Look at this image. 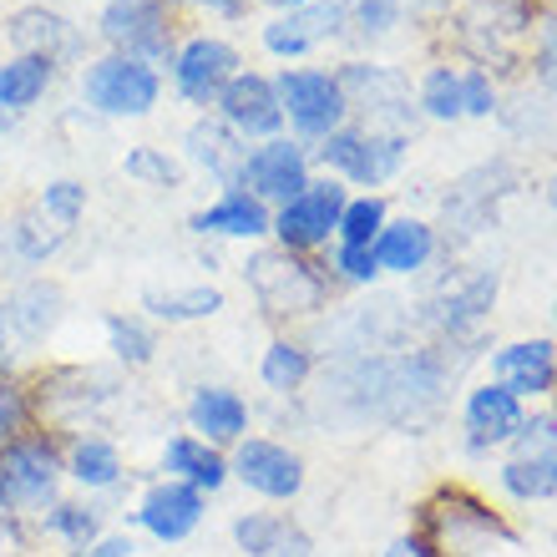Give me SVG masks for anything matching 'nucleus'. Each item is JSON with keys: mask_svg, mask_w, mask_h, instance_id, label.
<instances>
[{"mask_svg": "<svg viewBox=\"0 0 557 557\" xmlns=\"http://www.w3.org/2000/svg\"><path fill=\"white\" fill-rule=\"evenodd\" d=\"M482 183H486V168H476V173L461 177V183L451 188V198H446V219H451L461 234H476V228L486 223V213H492V203H497L502 193H507V188H492V193H486Z\"/></svg>", "mask_w": 557, "mask_h": 557, "instance_id": "obj_35", "label": "nucleus"}, {"mask_svg": "<svg viewBox=\"0 0 557 557\" xmlns=\"http://www.w3.org/2000/svg\"><path fill=\"white\" fill-rule=\"evenodd\" d=\"M543 82L557 91V21L547 26V36H543Z\"/></svg>", "mask_w": 557, "mask_h": 557, "instance_id": "obj_51", "label": "nucleus"}, {"mask_svg": "<svg viewBox=\"0 0 557 557\" xmlns=\"http://www.w3.org/2000/svg\"><path fill=\"white\" fill-rule=\"evenodd\" d=\"M339 5L360 26V36H381V30L396 26V15H400V0H339Z\"/></svg>", "mask_w": 557, "mask_h": 557, "instance_id": "obj_42", "label": "nucleus"}, {"mask_svg": "<svg viewBox=\"0 0 557 557\" xmlns=\"http://www.w3.org/2000/svg\"><path fill=\"white\" fill-rule=\"evenodd\" d=\"M228 471L264 502H294L305 492V456L274 436H244L228 451Z\"/></svg>", "mask_w": 557, "mask_h": 557, "instance_id": "obj_9", "label": "nucleus"}, {"mask_svg": "<svg viewBox=\"0 0 557 557\" xmlns=\"http://www.w3.org/2000/svg\"><path fill=\"white\" fill-rule=\"evenodd\" d=\"M492 381L512 391L517 400L553 396L557 391V345L553 339H517L492 355Z\"/></svg>", "mask_w": 557, "mask_h": 557, "instance_id": "obj_20", "label": "nucleus"}, {"mask_svg": "<svg viewBox=\"0 0 557 557\" xmlns=\"http://www.w3.org/2000/svg\"><path fill=\"white\" fill-rule=\"evenodd\" d=\"M26 557H30V553H26Z\"/></svg>", "mask_w": 557, "mask_h": 557, "instance_id": "obj_58", "label": "nucleus"}, {"mask_svg": "<svg viewBox=\"0 0 557 557\" xmlns=\"http://www.w3.org/2000/svg\"><path fill=\"white\" fill-rule=\"evenodd\" d=\"M385 557H441V553H436L431 543H425L421 532H416V537H400V543L385 547Z\"/></svg>", "mask_w": 557, "mask_h": 557, "instance_id": "obj_50", "label": "nucleus"}, {"mask_svg": "<svg viewBox=\"0 0 557 557\" xmlns=\"http://www.w3.org/2000/svg\"><path fill=\"white\" fill-rule=\"evenodd\" d=\"M30 532L61 543L66 553H72V547H91L107 532V502L102 497H61L36 517V528Z\"/></svg>", "mask_w": 557, "mask_h": 557, "instance_id": "obj_26", "label": "nucleus"}, {"mask_svg": "<svg viewBox=\"0 0 557 557\" xmlns=\"http://www.w3.org/2000/svg\"><path fill=\"white\" fill-rule=\"evenodd\" d=\"M11 133H15V112H5V107H0V143H5Z\"/></svg>", "mask_w": 557, "mask_h": 557, "instance_id": "obj_53", "label": "nucleus"}, {"mask_svg": "<svg viewBox=\"0 0 557 557\" xmlns=\"http://www.w3.org/2000/svg\"><path fill=\"white\" fill-rule=\"evenodd\" d=\"M421 537L436 547L441 557L471 553L476 543L517 547V532L507 528L482 497H471V492H461V486H446V492H436V502H425L421 507Z\"/></svg>", "mask_w": 557, "mask_h": 557, "instance_id": "obj_6", "label": "nucleus"}, {"mask_svg": "<svg viewBox=\"0 0 557 557\" xmlns=\"http://www.w3.org/2000/svg\"><path fill=\"white\" fill-rule=\"evenodd\" d=\"M385 228V203L381 198H350L345 213H339V244H355V249H370L375 234Z\"/></svg>", "mask_w": 557, "mask_h": 557, "instance_id": "obj_40", "label": "nucleus"}, {"mask_svg": "<svg viewBox=\"0 0 557 557\" xmlns=\"http://www.w3.org/2000/svg\"><path fill=\"white\" fill-rule=\"evenodd\" d=\"M269 223H274V208L269 203H259V198L244 188H223L213 203L193 213L188 228L198 238H238V244H253V238L269 234Z\"/></svg>", "mask_w": 557, "mask_h": 557, "instance_id": "obj_22", "label": "nucleus"}, {"mask_svg": "<svg viewBox=\"0 0 557 557\" xmlns=\"http://www.w3.org/2000/svg\"><path fill=\"white\" fill-rule=\"evenodd\" d=\"M107 350H112V360L127 370H143L158 360V324L147 320V314H107Z\"/></svg>", "mask_w": 557, "mask_h": 557, "instance_id": "obj_33", "label": "nucleus"}, {"mask_svg": "<svg viewBox=\"0 0 557 557\" xmlns=\"http://www.w3.org/2000/svg\"><path fill=\"white\" fill-rule=\"evenodd\" d=\"M431 249H436V234H431V223H421V219L385 223L381 234H375V244H370L375 269H385V274H416V269H425Z\"/></svg>", "mask_w": 557, "mask_h": 557, "instance_id": "obj_29", "label": "nucleus"}, {"mask_svg": "<svg viewBox=\"0 0 557 557\" xmlns=\"http://www.w3.org/2000/svg\"><path fill=\"white\" fill-rule=\"evenodd\" d=\"M234 188L253 193L259 203H289L299 193L309 188V158L305 147L289 143V137H269V143L249 147L244 152V168H238V183Z\"/></svg>", "mask_w": 557, "mask_h": 557, "instance_id": "obj_13", "label": "nucleus"}, {"mask_svg": "<svg viewBox=\"0 0 557 557\" xmlns=\"http://www.w3.org/2000/svg\"><path fill=\"white\" fill-rule=\"evenodd\" d=\"M30 543H36V532L26 522H11V517H0V557H26Z\"/></svg>", "mask_w": 557, "mask_h": 557, "instance_id": "obj_47", "label": "nucleus"}, {"mask_svg": "<svg viewBox=\"0 0 557 557\" xmlns=\"http://www.w3.org/2000/svg\"><path fill=\"white\" fill-rule=\"evenodd\" d=\"M309 375H314V355H309V345H299V339L278 335L269 339L264 360H259V381H264V391H274V396H294V391H305Z\"/></svg>", "mask_w": 557, "mask_h": 557, "instance_id": "obj_32", "label": "nucleus"}, {"mask_svg": "<svg viewBox=\"0 0 557 557\" xmlns=\"http://www.w3.org/2000/svg\"><path fill=\"white\" fill-rule=\"evenodd\" d=\"M168 66H173V91L188 107H203V112H213L219 91L244 72V66H238V51L223 41V36H188V41L173 51Z\"/></svg>", "mask_w": 557, "mask_h": 557, "instance_id": "obj_12", "label": "nucleus"}, {"mask_svg": "<svg viewBox=\"0 0 557 557\" xmlns=\"http://www.w3.org/2000/svg\"><path fill=\"white\" fill-rule=\"evenodd\" d=\"M183 416H188L193 436H203L219 451H234L238 441L249 436V421H253L249 400L238 396L234 385H198L188 396V406H183Z\"/></svg>", "mask_w": 557, "mask_h": 557, "instance_id": "obj_19", "label": "nucleus"}, {"mask_svg": "<svg viewBox=\"0 0 557 557\" xmlns=\"http://www.w3.org/2000/svg\"><path fill=\"white\" fill-rule=\"evenodd\" d=\"M244 284H249L253 305L264 309L269 320H309L330 305V278L320 274V264H309L305 253L289 249H259L244 264Z\"/></svg>", "mask_w": 557, "mask_h": 557, "instance_id": "obj_3", "label": "nucleus"}, {"mask_svg": "<svg viewBox=\"0 0 557 557\" xmlns=\"http://www.w3.org/2000/svg\"><path fill=\"white\" fill-rule=\"evenodd\" d=\"M51 82H57V66L46 57H15L11 51L0 61V107L21 117V112H30L51 91Z\"/></svg>", "mask_w": 557, "mask_h": 557, "instance_id": "obj_30", "label": "nucleus"}, {"mask_svg": "<svg viewBox=\"0 0 557 557\" xmlns=\"http://www.w3.org/2000/svg\"><path fill=\"white\" fill-rule=\"evenodd\" d=\"M553 314H557V305H553Z\"/></svg>", "mask_w": 557, "mask_h": 557, "instance_id": "obj_56", "label": "nucleus"}, {"mask_svg": "<svg viewBox=\"0 0 557 557\" xmlns=\"http://www.w3.org/2000/svg\"><path fill=\"white\" fill-rule=\"evenodd\" d=\"M244 152H249V143H244L223 117H213V112H203L198 122H188V133H183V158H188L198 173L213 177V183H223V188H234L238 183Z\"/></svg>", "mask_w": 557, "mask_h": 557, "instance_id": "obj_21", "label": "nucleus"}, {"mask_svg": "<svg viewBox=\"0 0 557 557\" xmlns=\"http://www.w3.org/2000/svg\"><path fill=\"white\" fill-rule=\"evenodd\" d=\"M61 471L66 482L82 492V497H107L127 482V461H122V446L102 431H76V436H61Z\"/></svg>", "mask_w": 557, "mask_h": 557, "instance_id": "obj_16", "label": "nucleus"}, {"mask_svg": "<svg viewBox=\"0 0 557 557\" xmlns=\"http://www.w3.org/2000/svg\"><path fill=\"white\" fill-rule=\"evenodd\" d=\"M492 107H497V97H492V76L486 72L461 76V112H467V117H492Z\"/></svg>", "mask_w": 557, "mask_h": 557, "instance_id": "obj_44", "label": "nucleus"}, {"mask_svg": "<svg viewBox=\"0 0 557 557\" xmlns=\"http://www.w3.org/2000/svg\"><path fill=\"white\" fill-rule=\"evenodd\" d=\"M345 396H355L360 416L375 421H421L446 391V360L431 350L396 355V360H360L339 375Z\"/></svg>", "mask_w": 557, "mask_h": 557, "instance_id": "obj_1", "label": "nucleus"}, {"mask_svg": "<svg viewBox=\"0 0 557 557\" xmlns=\"http://www.w3.org/2000/svg\"><path fill=\"white\" fill-rule=\"evenodd\" d=\"M335 274H339V278H350V284H370V278L381 274V269H375V253H370V249L339 244V249H335Z\"/></svg>", "mask_w": 557, "mask_h": 557, "instance_id": "obj_45", "label": "nucleus"}, {"mask_svg": "<svg viewBox=\"0 0 557 557\" xmlns=\"http://www.w3.org/2000/svg\"><path fill=\"white\" fill-rule=\"evenodd\" d=\"M137 553H143V543H137L133 532H112V528L87 547V557H137Z\"/></svg>", "mask_w": 557, "mask_h": 557, "instance_id": "obj_46", "label": "nucleus"}, {"mask_svg": "<svg viewBox=\"0 0 557 557\" xmlns=\"http://www.w3.org/2000/svg\"><path fill=\"white\" fill-rule=\"evenodd\" d=\"M66 320V289L46 274H26L15 278L11 294H5V324H11V339L21 345H46V339L61 330Z\"/></svg>", "mask_w": 557, "mask_h": 557, "instance_id": "obj_17", "label": "nucleus"}, {"mask_svg": "<svg viewBox=\"0 0 557 557\" xmlns=\"http://www.w3.org/2000/svg\"><path fill=\"white\" fill-rule=\"evenodd\" d=\"M522 400L512 391H502L497 381L476 385L467 396V446L471 451H492V446H507V441L522 431Z\"/></svg>", "mask_w": 557, "mask_h": 557, "instance_id": "obj_24", "label": "nucleus"}, {"mask_svg": "<svg viewBox=\"0 0 557 557\" xmlns=\"http://www.w3.org/2000/svg\"><path fill=\"white\" fill-rule=\"evenodd\" d=\"M102 5H107V0H102Z\"/></svg>", "mask_w": 557, "mask_h": 557, "instance_id": "obj_57", "label": "nucleus"}, {"mask_svg": "<svg viewBox=\"0 0 557 557\" xmlns=\"http://www.w3.org/2000/svg\"><path fill=\"white\" fill-rule=\"evenodd\" d=\"M345 203H350V198H345V188H339L335 177H324V183H314V177H309V188L299 193V198H289V203L274 208L269 234L278 238V249L309 253V249H320V244H330V238H335Z\"/></svg>", "mask_w": 557, "mask_h": 557, "instance_id": "obj_8", "label": "nucleus"}, {"mask_svg": "<svg viewBox=\"0 0 557 557\" xmlns=\"http://www.w3.org/2000/svg\"><path fill=\"white\" fill-rule=\"evenodd\" d=\"M421 107H425V117H436V122L461 117V76H456L451 66H436V72H425V82H421Z\"/></svg>", "mask_w": 557, "mask_h": 557, "instance_id": "obj_41", "label": "nucleus"}, {"mask_svg": "<svg viewBox=\"0 0 557 557\" xmlns=\"http://www.w3.org/2000/svg\"><path fill=\"white\" fill-rule=\"evenodd\" d=\"M264 557H314V547H309V537L299 528H289V532H284V543L269 547Z\"/></svg>", "mask_w": 557, "mask_h": 557, "instance_id": "obj_48", "label": "nucleus"}, {"mask_svg": "<svg viewBox=\"0 0 557 557\" xmlns=\"http://www.w3.org/2000/svg\"><path fill=\"white\" fill-rule=\"evenodd\" d=\"M264 5H274V11L284 15V11H294V5H309V0H264Z\"/></svg>", "mask_w": 557, "mask_h": 557, "instance_id": "obj_54", "label": "nucleus"}, {"mask_svg": "<svg viewBox=\"0 0 557 557\" xmlns=\"http://www.w3.org/2000/svg\"><path fill=\"white\" fill-rule=\"evenodd\" d=\"M5 41H11L15 57H46L51 66H66V61L82 57L87 36L76 21H66L51 5H21V11L5 15Z\"/></svg>", "mask_w": 557, "mask_h": 557, "instance_id": "obj_15", "label": "nucleus"}, {"mask_svg": "<svg viewBox=\"0 0 557 557\" xmlns=\"http://www.w3.org/2000/svg\"><path fill=\"white\" fill-rule=\"evenodd\" d=\"M278 91V107H284V122H289L294 133L305 137V143H324L330 133L345 127V97H339V82L330 72H309V66H284L274 82Z\"/></svg>", "mask_w": 557, "mask_h": 557, "instance_id": "obj_7", "label": "nucleus"}, {"mask_svg": "<svg viewBox=\"0 0 557 557\" xmlns=\"http://www.w3.org/2000/svg\"><path fill=\"white\" fill-rule=\"evenodd\" d=\"M492 305H497V274H467L456 289H446L436 305L425 309V320L436 324L441 335L461 339L471 324L486 320V309H492Z\"/></svg>", "mask_w": 557, "mask_h": 557, "instance_id": "obj_27", "label": "nucleus"}, {"mask_svg": "<svg viewBox=\"0 0 557 557\" xmlns=\"http://www.w3.org/2000/svg\"><path fill=\"white\" fill-rule=\"evenodd\" d=\"M203 517H208L203 492H193L188 482H173V476H158V482L143 486V497H137L133 528L162 547H183L193 532L203 528Z\"/></svg>", "mask_w": 557, "mask_h": 557, "instance_id": "obj_10", "label": "nucleus"}, {"mask_svg": "<svg viewBox=\"0 0 557 557\" xmlns=\"http://www.w3.org/2000/svg\"><path fill=\"white\" fill-rule=\"evenodd\" d=\"M11 324H5V294H0V370H11Z\"/></svg>", "mask_w": 557, "mask_h": 557, "instance_id": "obj_52", "label": "nucleus"}, {"mask_svg": "<svg viewBox=\"0 0 557 557\" xmlns=\"http://www.w3.org/2000/svg\"><path fill=\"white\" fill-rule=\"evenodd\" d=\"M553 203H557V183H553Z\"/></svg>", "mask_w": 557, "mask_h": 557, "instance_id": "obj_55", "label": "nucleus"}, {"mask_svg": "<svg viewBox=\"0 0 557 557\" xmlns=\"http://www.w3.org/2000/svg\"><path fill=\"white\" fill-rule=\"evenodd\" d=\"M36 431V406H30V385L15 381V370H0V446L15 436Z\"/></svg>", "mask_w": 557, "mask_h": 557, "instance_id": "obj_37", "label": "nucleus"}, {"mask_svg": "<svg viewBox=\"0 0 557 557\" xmlns=\"http://www.w3.org/2000/svg\"><path fill=\"white\" fill-rule=\"evenodd\" d=\"M66 238L72 234H66L61 223H51L36 203H26V208H15L11 223L0 228V253L21 269H46L61 249H66Z\"/></svg>", "mask_w": 557, "mask_h": 557, "instance_id": "obj_25", "label": "nucleus"}, {"mask_svg": "<svg viewBox=\"0 0 557 557\" xmlns=\"http://www.w3.org/2000/svg\"><path fill=\"white\" fill-rule=\"evenodd\" d=\"M320 162L335 168L339 177H350L360 188H381L385 177L400 173L406 162V137L400 133H360V127H339L320 143Z\"/></svg>", "mask_w": 557, "mask_h": 557, "instance_id": "obj_11", "label": "nucleus"}, {"mask_svg": "<svg viewBox=\"0 0 557 557\" xmlns=\"http://www.w3.org/2000/svg\"><path fill=\"white\" fill-rule=\"evenodd\" d=\"M557 451V416H532L512 436V456H543Z\"/></svg>", "mask_w": 557, "mask_h": 557, "instance_id": "obj_43", "label": "nucleus"}, {"mask_svg": "<svg viewBox=\"0 0 557 557\" xmlns=\"http://www.w3.org/2000/svg\"><path fill=\"white\" fill-rule=\"evenodd\" d=\"M168 5H193V11H213V15H244L249 0H168Z\"/></svg>", "mask_w": 557, "mask_h": 557, "instance_id": "obj_49", "label": "nucleus"}, {"mask_svg": "<svg viewBox=\"0 0 557 557\" xmlns=\"http://www.w3.org/2000/svg\"><path fill=\"white\" fill-rule=\"evenodd\" d=\"M345 26V5L339 0H309V5H294V11L274 15L259 41H264L269 57H305L314 46H324L330 36H339Z\"/></svg>", "mask_w": 557, "mask_h": 557, "instance_id": "obj_18", "label": "nucleus"}, {"mask_svg": "<svg viewBox=\"0 0 557 557\" xmlns=\"http://www.w3.org/2000/svg\"><path fill=\"white\" fill-rule=\"evenodd\" d=\"M122 173L133 177V183H143V188H177L183 183V168H177V158H168L162 147H127V158H122Z\"/></svg>", "mask_w": 557, "mask_h": 557, "instance_id": "obj_38", "label": "nucleus"}, {"mask_svg": "<svg viewBox=\"0 0 557 557\" xmlns=\"http://www.w3.org/2000/svg\"><path fill=\"white\" fill-rule=\"evenodd\" d=\"M502 492L517 502H547L557 497V451L543 456H512L502 467Z\"/></svg>", "mask_w": 557, "mask_h": 557, "instance_id": "obj_34", "label": "nucleus"}, {"mask_svg": "<svg viewBox=\"0 0 557 557\" xmlns=\"http://www.w3.org/2000/svg\"><path fill=\"white\" fill-rule=\"evenodd\" d=\"M294 522L284 512H264V507H253V512H238L234 528H228V537H234V547L244 557H264L269 547L284 543V532H289Z\"/></svg>", "mask_w": 557, "mask_h": 557, "instance_id": "obj_36", "label": "nucleus"}, {"mask_svg": "<svg viewBox=\"0 0 557 557\" xmlns=\"http://www.w3.org/2000/svg\"><path fill=\"white\" fill-rule=\"evenodd\" d=\"M339 82V97H345V107H375L381 112V102H391V112H411L406 107V91H400V76L385 72V66H366V61H350L345 72L335 76Z\"/></svg>", "mask_w": 557, "mask_h": 557, "instance_id": "obj_31", "label": "nucleus"}, {"mask_svg": "<svg viewBox=\"0 0 557 557\" xmlns=\"http://www.w3.org/2000/svg\"><path fill=\"white\" fill-rule=\"evenodd\" d=\"M66 471H61V436L57 431H26L11 446H0V517L36 528V517L61 502Z\"/></svg>", "mask_w": 557, "mask_h": 557, "instance_id": "obj_2", "label": "nucleus"}, {"mask_svg": "<svg viewBox=\"0 0 557 557\" xmlns=\"http://www.w3.org/2000/svg\"><path fill=\"white\" fill-rule=\"evenodd\" d=\"M36 208L72 234L76 223H82V213H87V183H76V177H51V183L36 193Z\"/></svg>", "mask_w": 557, "mask_h": 557, "instance_id": "obj_39", "label": "nucleus"}, {"mask_svg": "<svg viewBox=\"0 0 557 557\" xmlns=\"http://www.w3.org/2000/svg\"><path fill=\"white\" fill-rule=\"evenodd\" d=\"M76 91H82V107L97 112V117L133 122V117H147V112L162 102V72L143 66V61H127V57L102 51V57L82 61Z\"/></svg>", "mask_w": 557, "mask_h": 557, "instance_id": "obj_4", "label": "nucleus"}, {"mask_svg": "<svg viewBox=\"0 0 557 557\" xmlns=\"http://www.w3.org/2000/svg\"><path fill=\"white\" fill-rule=\"evenodd\" d=\"M213 117H223L244 143H269L284 133V107H278L274 76L264 72H238L213 102Z\"/></svg>", "mask_w": 557, "mask_h": 557, "instance_id": "obj_14", "label": "nucleus"}, {"mask_svg": "<svg viewBox=\"0 0 557 557\" xmlns=\"http://www.w3.org/2000/svg\"><path fill=\"white\" fill-rule=\"evenodd\" d=\"M97 36L112 57L143 61L152 72H162L173 61V5L168 0H107L97 15Z\"/></svg>", "mask_w": 557, "mask_h": 557, "instance_id": "obj_5", "label": "nucleus"}, {"mask_svg": "<svg viewBox=\"0 0 557 557\" xmlns=\"http://www.w3.org/2000/svg\"><path fill=\"white\" fill-rule=\"evenodd\" d=\"M223 309L219 284H173V289H143V314L152 324H198Z\"/></svg>", "mask_w": 557, "mask_h": 557, "instance_id": "obj_28", "label": "nucleus"}, {"mask_svg": "<svg viewBox=\"0 0 557 557\" xmlns=\"http://www.w3.org/2000/svg\"><path fill=\"white\" fill-rule=\"evenodd\" d=\"M162 476L188 482L193 492H203V497H219L223 486L234 482V471H228V451L208 446V441L193 436V431H177V436L162 441Z\"/></svg>", "mask_w": 557, "mask_h": 557, "instance_id": "obj_23", "label": "nucleus"}]
</instances>
